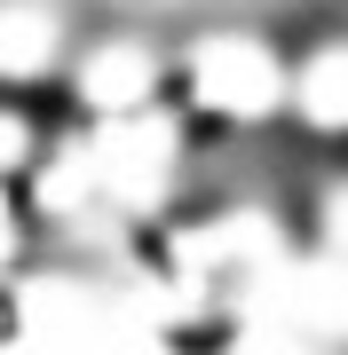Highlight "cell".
<instances>
[{"label": "cell", "instance_id": "obj_1", "mask_svg": "<svg viewBox=\"0 0 348 355\" xmlns=\"http://www.w3.org/2000/svg\"><path fill=\"white\" fill-rule=\"evenodd\" d=\"M190 95L206 103L214 119H261L293 95V71L261 48L254 32H214L190 48Z\"/></svg>", "mask_w": 348, "mask_h": 355}, {"label": "cell", "instance_id": "obj_2", "mask_svg": "<svg viewBox=\"0 0 348 355\" xmlns=\"http://www.w3.org/2000/svg\"><path fill=\"white\" fill-rule=\"evenodd\" d=\"M79 95H88L95 111H111V119H135L142 103L158 95V55L142 48V40H103V48H88V64H79Z\"/></svg>", "mask_w": 348, "mask_h": 355}, {"label": "cell", "instance_id": "obj_3", "mask_svg": "<svg viewBox=\"0 0 348 355\" xmlns=\"http://www.w3.org/2000/svg\"><path fill=\"white\" fill-rule=\"evenodd\" d=\"M56 8H40V0H0V79H40L56 64Z\"/></svg>", "mask_w": 348, "mask_h": 355}, {"label": "cell", "instance_id": "obj_4", "mask_svg": "<svg viewBox=\"0 0 348 355\" xmlns=\"http://www.w3.org/2000/svg\"><path fill=\"white\" fill-rule=\"evenodd\" d=\"M293 111L309 119L317 135H348V40L317 48L309 64L293 71Z\"/></svg>", "mask_w": 348, "mask_h": 355}]
</instances>
